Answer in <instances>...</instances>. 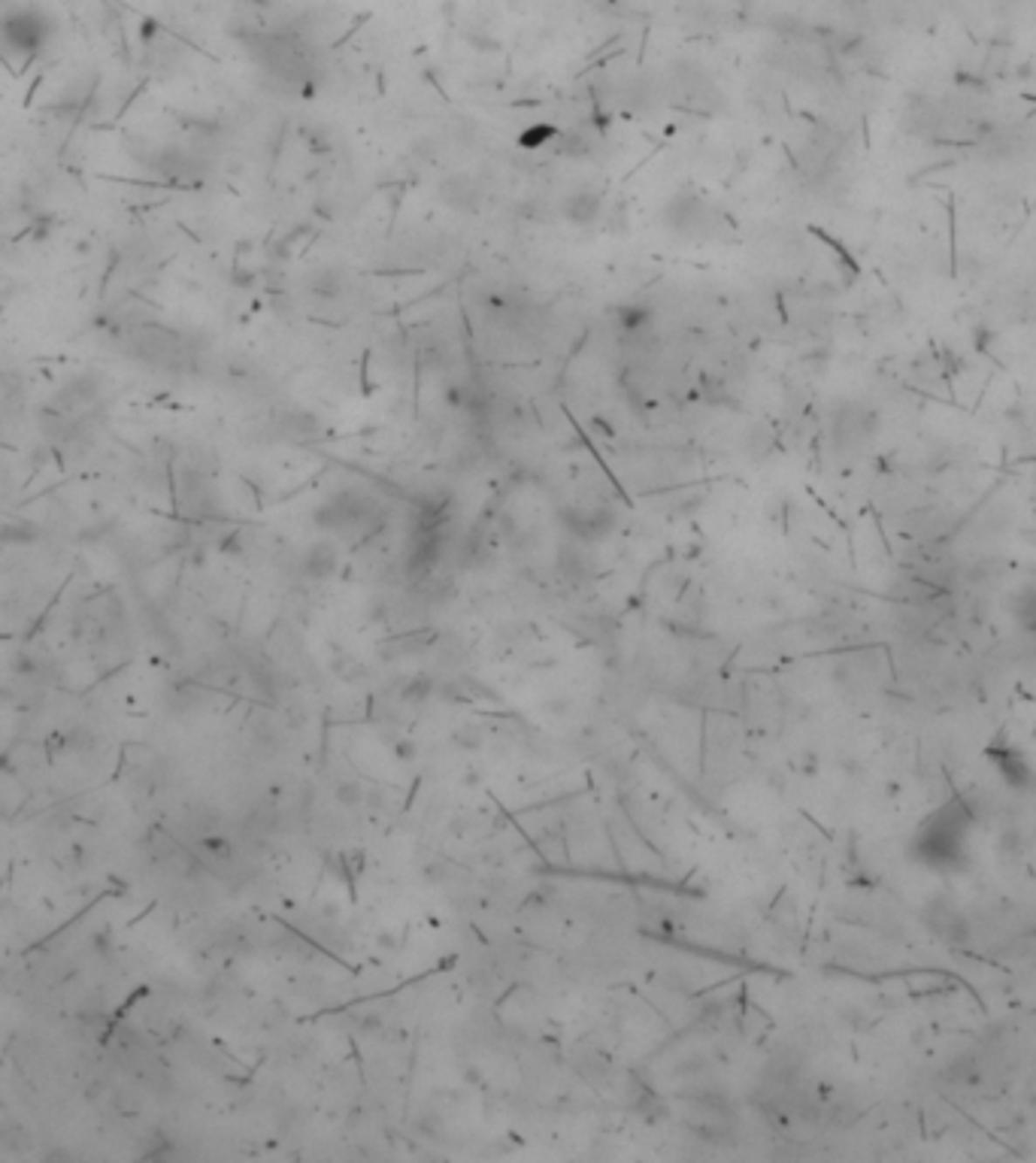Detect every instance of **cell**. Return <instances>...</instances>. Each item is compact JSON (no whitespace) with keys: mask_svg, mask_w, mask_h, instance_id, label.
<instances>
[{"mask_svg":"<svg viewBox=\"0 0 1036 1163\" xmlns=\"http://www.w3.org/2000/svg\"><path fill=\"white\" fill-rule=\"evenodd\" d=\"M970 836V815L964 812L961 803H949L945 809L933 812V815L918 827L916 833V851L924 864L933 867H957L964 861V843Z\"/></svg>","mask_w":1036,"mask_h":1163,"instance_id":"obj_1","label":"cell"},{"mask_svg":"<svg viewBox=\"0 0 1036 1163\" xmlns=\"http://www.w3.org/2000/svg\"><path fill=\"white\" fill-rule=\"evenodd\" d=\"M49 43V18L37 10H18L0 22V52L6 58H34Z\"/></svg>","mask_w":1036,"mask_h":1163,"instance_id":"obj_2","label":"cell"}]
</instances>
